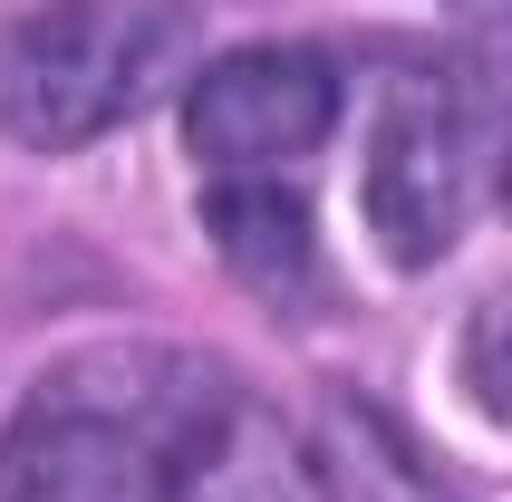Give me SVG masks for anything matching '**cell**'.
<instances>
[{"instance_id": "1", "label": "cell", "mask_w": 512, "mask_h": 502, "mask_svg": "<svg viewBox=\"0 0 512 502\" xmlns=\"http://www.w3.org/2000/svg\"><path fill=\"white\" fill-rule=\"evenodd\" d=\"M0 502H329V464L223 358L107 338L10 406Z\"/></svg>"}, {"instance_id": "2", "label": "cell", "mask_w": 512, "mask_h": 502, "mask_svg": "<svg viewBox=\"0 0 512 502\" xmlns=\"http://www.w3.org/2000/svg\"><path fill=\"white\" fill-rule=\"evenodd\" d=\"M184 68V10L165 0H39L0 20V136L78 155L165 97Z\"/></svg>"}, {"instance_id": "3", "label": "cell", "mask_w": 512, "mask_h": 502, "mask_svg": "<svg viewBox=\"0 0 512 502\" xmlns=\"http://www.w3.org/2000/svg\"><path fill=\"white\" fill-rule=\"evenodd\" d=\"M474 174H484V126L474 97L435 68H406L377 97L368 126V232L397 271H435L474 223Z\"/></svg>"}, {"instance_id": "4", "label": "cell", "mask_w": 512, "mask_h": 502, "mask_svg": "<svg viewBox=\"0 0 512 502\" xmlns=\"http://www.w3.org/2000/svg\"><path fill=\"white\" fill-rule=\"evenodd\" d=\"M329 126H339V68L300 39L232 49L184 87V155L213 174H281L319 155Z\"/></svg>"}, {"instance_id": "5", "label": "cell", "mask_w": 512, "mask_h": 502, "mask_svg": "<svg viewBox=\"0 0 512 502\" xmlns=\"http://www.w3.org/2000/svg\"><path fill=\"white\" fill-rule=\"evenodd\" d=\"M203 223H213L223 261L252 271L261 290H300V280L319 271V223H310V203L290 194L281 174H213Z\"/></svg>"}, {"instance_id": "6", "label": "cell", "mask_w": 512, "mask_h": 502, "mask_svg": "<svg viewBox=\"0 0 512 502\" xmlns=\"http://www.w3.org/2000/svg\"><path fill=\"white\" fill-rule=\"evenodd\" d=\"M464 387L493 425H512V290H493L474 319H464Z\"/></svg>"}, {"instance_id": "7", "label": "cell", "mask_w": 512, "mask_h": 502, "mask_svg": "<svg viewBox=\"0 0 512 502\" xmlns=\"http://www.w3.org/2000/svg\"><path fill=\"white\" fill-rule=\"evenodd\" d=\"M455 10H493V20H512V0H455Z\"/></svg>"}, {"instance_id": "8", "label": "cell", "mask_w": 512, "mask_h": 502, "mask_svg": "<svg viewBox=\"0 0 512 502\" xmlns=\"http://www.w3.org/2000/svg\"><path fill=\"white\" fill-rule=\"evenodd\" d=\"M503 213H512V145H503Z\"/></svg>"}]
</instances>
